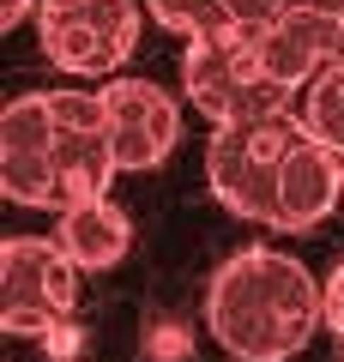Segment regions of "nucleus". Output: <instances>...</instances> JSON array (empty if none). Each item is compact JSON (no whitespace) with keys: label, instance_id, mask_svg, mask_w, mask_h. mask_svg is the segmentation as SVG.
<instances>
[{"label":"nucleus","instance_id":"obj_9","mask_svg":"<svg viewBox=\"0 0 344 362\" xmlns=\"http://www.w3.org/2000/svg\"><path fill=\"white\" fill-rule=\"evenodd\" d=\"M296 115H302V121H308V133H314V139L344 163V61L320 66V73L308 78L302 109H296Z\"/></svg>","mask_w":344,"mask_h":362},{"label":"nucleus","instance_id":"obj_4","mask_svg":"<svg viewBox=\"0 0 344 362\" xmlns=\"http://www.w3.org/2000/svg\"><path fill=\"white\" fill-rule=\"evenodd\" d=\"M181 90L212 127L229 121H260V115H284L296 103V90L278 85L260 54V42L248 30H212L193 37L181 49Z\"/></svg>","mask_w":344,"mask_h":362},{"label":"nucleus","instance_id":"obj_3","mask_svg":"<svg viewBox=\"0 0 344 362\" xmlns=\"http://www.w3.org/2000/svg\"><path fill=\"white\" fill-rule=\"evenodd\" d=\"M205 326L236 362H290L326 326V278L278 247H242L212 272Z\"/></svg>","mask_w":344,"mask_h":362},{"label":"nucleus","instance_id":"obj_8","mask_svg":"<svg viewBox=\"0 0 344 362\" xmlns=\"http://www.w3.org/2000/svg\"><path fill=\"white\" fill-rule=\"evenodd\" d=\"M55 242L67 247V259L79 272H109L133 247V218L103 194V199H85V206H67L61 223H55Z\"/></svg>","mask_w":344,"mask_h":362},{"label":"nucleus","instance_id":"obj_2","mask_svg":"<svg viewBox=\"0 0 344 362\" xmlns=\"http://www.w3.org/2000/svg\"><path fill=\"white\" fill-rule=\"evenodd\" d=\"M121 175L103 115V90L61 85L13 97L0 115V194L30 211H67L103 199Z\"/></svg>","mask_w":344,"mask_h":362},{"label":"nucleus","instance_id":"obj_1","mask_svg":"<svg viewBox=\"0 0 344 362\" xmlns=\"http://www.w3.org/2000/svg\"><path fill=\"white\" fill-rule=\"evenodd\" d=\"M205 181H212L224 211L284 235L320 230L344 206V163L308 133V121L296 109L212 127Z\"/></svg>","mask_w":344,"mask_h":362},{"label":"nucleus","instance_id":"obj_12","mask_svg":"<svg viewBox=\"0 0 344 362\" xmlns=\"http://www.w3.org/2000/svg\"><path fill=\"white\" fill-rule=\"evenodd\" d=\"M37 6H42V0H0V25L18 30L25 18H37Z\"/></svg>","mask_w":344,"mask_h":362},{"label":"nucleus","instance_id":"obj_5","mask_svg":"<svg viewBox=\"0 0 344 362\" xmlns=\"http://www.w3.org/2000/svg\"><path fill=\"white\" fill-rule=\"evenodd\" d=\"M139 0H42L37 6V42L49 54V66L73 78H103L139 49L145 30Z\"/></svg>","mask_w":344,"mask_h":362},{"label":"nucleus","instance_id":"obj_10","mask_svg":"<svg viewBox=\"0 0 344 362\" xmlns=\"http://www.w3.org/2000/svg\"><path fill=\"white\" fill-rule=\"evenodd\" d=\"M151 25L176 30V37H212V30H229V0H145Z\"/></svg>","mask_w":344,"mask_h":362},{"label":"nucleus","instance_id":"obj_11","mask_svg":"<svg viewBox=\"0 0 344 362\" xmlns=\"http://www.w3.org/2000/svg\"><path fill=\"white\" fill-rule=\"evenodd\" d=\"M326 326L344 338V259L332 266V278H326Z\"/></svg>","mask_w":344,"mask_h":362},{"label":"nucleus","instance_id":"obj_7","mask_svg":"<svg viewBox=\"0 0 344 362\" xmlns=\"http://www.w3.org/2000/svg\"><path fill=\"white\" fill-rule=\"evenodd\" d=\"M103 90V115H109V139H115V163L121 175H145L157 169L181 139V103L151 78H109Z\"/></svg>","mask_w":344,"mask_h":362},{"label":"nucleus","instance_id":"obj_6","mask_svg":"<svg viewBox=\"0 0 344 362\" xmlns=\"http://www.w3.org/2000/svg\"><path fill=\"white\" fill-rule=\"evenodd\" d=\"M79 278L85 272L67 259L55 235H6L0 242V326L18 338L67 326L79 308Z\"/></svg>","mask_w":344,"mask_h":362}]
</instances>
